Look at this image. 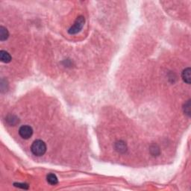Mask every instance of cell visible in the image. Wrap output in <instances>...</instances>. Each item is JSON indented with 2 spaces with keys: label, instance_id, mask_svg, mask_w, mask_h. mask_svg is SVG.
<instances>
[{
  "label": "cell",
  "instance_id": "cell-1",
  "mask_svg": "<svg viewBox=\"0 0 191 191\" xmlns=\"http://www.w3.org/2000/svg\"><path fill=\"white\" fill-rule=\"evenodd\" d=\"M31 151L35 156L43 155L46 151V145L41 140H36L31 146Z\"/></svg>",
  "mask_w": 191,
  "mask_h": 191
},
{
  "label": "cell",
  "instance_id": "cell-9",
  "mask_svg": "<svg viewBox=\"0 0 191 191\" xmlns=\"http://www.w3.org/2000/svg\"><path fill=\"white\" fill-rule=\"evenodd\" d=\"M150 151H151V153L154 156H157L160 154V148L156 145H154V146H152L150 148Z\"/></svg>",
  "mask_w": 191,
  "mask_h": 191
},
{
  "label": "cell",
  "instance_id": "cell-5",
  "mask_svg": "<svg viewBox=\"0 0 191 191\" xmlns=\"http://www.w3.org/2000/svg\"><path fill=\"white\" fill-rule=\"evenodd\" d=\"M0 59L1 61L3 63H9L11 61V55L8 52L4 51V50H1L0 51Z\"/></svg>",
  "mask_w": 191,
  "mask_h": 191
},
{
  "label": "cell",
  "instance_id": "cell-8",
  "mask_svg": "<svg viewBox=\"0 0 191 191\" xmlns=\"http://www.w3.org/2000/svg\"><path fill=\"white\" fill-rule=\"evenodd\" d=\"M46 179L49 184H51V185H55V184H58V178H57V176H55V174H52V173L49 174L48 176H47Z\"/></svg>",
  "mask_w": 191,
  "mask_h": 191
},
{
  "label": "cell",
  "instance_id": "cell-10",
  "mask_svg": "<svg viewBox=\"0 0 191 191\" xmlns=\"http://www.w3.org/2000/svg\"><path fill=\"white\" fill-rule=\"evenodd\" d=\"M184 111L185 114H187V115L190 117V101H187V103L185 104L184 107Z\"/></svg>",
  "mask_w": 191,
  "mask_h": 191
},
{
  "label": "cell",
  "instance_id": "cell-2",
  "mask_svg": "<svg viewBox=\"0 0 191 191\" xmlns=\"http://www.w3.org/2000/svg\"><path fill=\"white\" fill-rule=\"evenodd\" d=\"M84 22H85V19H84V17H82V16L78 17L76 19V20L75 21L74 24L68 30L69 34H70V35H75V34H77L79 32H81L83 26L84 25Z\"/></svg>",
  "mask_w": 191,
  "mask_h": 191
},
{
  "label": "cell",
  "instance_id": "cell-3",
  "mask_svg": "<svg viewBox=\"0 0 191 191\" xmlns=\"http://www.w3.org/2000/svg\"><path fill=\"white\" fill-rule=\"evenodd\" d=\"M19 134L21 138H23V139H29L33 135V129L29 125H22L19 128Z\"/></svg>",
  "mask_w": 191,
  "mask_h": 191
},
{
  "label": "cell",
  "instance_id": "cell-11",
  "mask_svg": "<svg viewBox=\"0 0 191 191\" xmlns=\"http://www.w3.org/2000/svg\"><path fill=\"white\" fill-rule=\"evenodd\" d=\"M14 185L15 187H19V188H22V189H29V185L26 184H21V183H14Z\"/></svg>",
  "mask_w": 191,
  "mask_h": 191
},
{
  "label": "cell",
  "instance_id": "cell-4",
  "mask_svg": "<svg viewBox=\"0 0 191 191\" xmlns=\"http://www.w3.org/2000/svg\"><path fill=\"white\" fill-rule=\"evenodd\" d=\"M114 148H115L116 151L118 152L119 153H124L127 151L126 144H125V142L122 141V140L116 142L115 144H114Z\"/></svg>",
  "mask_w": 191,
  "mask_h": 191
},
{
  "label": "cell",
  "instance_id": "cell-6",
  "mask_svg": "<svg viewBox=\"0 0 191 191\" xmlns=\"http://www.w3.org/2000/svg\"><path fill=\"white\" fill-rule=\"evenodd\" d=\"M182 77L183 81L187 84H190V68H186L183 70Z\"/></svg>",
  "mask_w": 191,
  "mask_h": 191
},
{
  "label": "cell",
  "instance_id": "cell-7",
  "mask_svg": "<svg viewBox=\"0 0 191 191\" xmlns=\"http://www.w3.org/2000/svg\"><path fill=\"white\" fill-rule=\"evenodd\" d=\"M9 31L4 26H0V40L5 41L9 38Z\"/></svg>",
  "mask_w": 191,
  "mask_h": 191
}]
</instances>
